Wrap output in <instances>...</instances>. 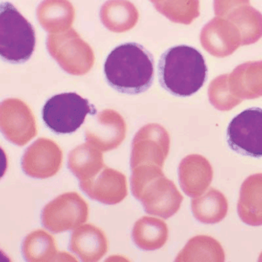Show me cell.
I'll return each instance as SVG.
<instances>
[{
	"instance_id": "obj_1",
	"label": "cell",
	"mask_w": 262,
	"mask_h": 262,
	"mask_svg": "<svg viewBox=\"0 0 262 262\" xmlns=\"http://www.w3.org/2000/svg\"><path fill=\"white\" fill-rule=\"evenodd\" d=\"M104 73L108 85L119 93L139 94L152 85L154 58L140 44H122L108 55L104 64Z\"/></svg>"
},
{
	"instance_id": "obj_2",
	"label": "cell",
	"mask_w": 262,
	"mask_h": 262,
	"mask_svg": "<svg viewBox=\"0 0 262 262\" xmlns=\"http://www.w3.org/2000/svg\"><path fill=\"white\" fill-rule=\"evenodd\" d=\"M159 83L179 97H189L208 80V69L203 55L194 47L178 45L161 56L158 65Z\"/></svg>"
},
{
	"instance_id": "obj_3",
	"label": "cell",
	"mask_w": 262,
	"mask_h": 262,
	"mask_svg": "<svg viewBox=\"0 0 262 262\" xmlns=\"http://www.w3.org/2000/svg\"><path fill=\"white\" fill-rule=\"evenodd\" d=\"M131 190L145 212L168 219L180 209L183 196L162 168L144 165L132 170Z\"/></svg>"
},
{
	"instance_id": "obj_4",
	"label": "cell",
	"mask_w": 262,
	"mask_h": 262,
	"mask_svg": "<svg viewBox=\"0 0 262 262\" xmlns=\"http://www.w3.org/2000/svg\"><path fill=\"white\" fill-rule=\"evenodd\" d=\"M36 33L30 23L10 4H1L0 55L10 63H24L33 56Z\"/></svg>"
},
{
	"instance_id": "obj_5",
	"label": "cell",
	"mask_w": 262,
	"mask_h": 262,
	"mask_svg": "<svg viewBox=\"0 0 262 262\" xmlns=\"http://www.w3.org/2000/svg\"><path fill=\"white\" fill-rule=\"evenodd\" d=\"M96 113L88 99L76 93H65L56 95L46 102L42 119L53 133L70 134L80 128L89 114Z\"/></svg>"
},
{
	"instance_id": "obj_6",
	"label": "cell",
	"mask_w": 262,
	"mask_h": 262,
	"mask_svg": "<svg viewBox=\"0 0 262 262\" xmlns=\"http://www.w3.org/2000/svg\"><path fill=\"white\" fill-rule=\"evenodd\" d=\"M49 53L69 74L83 76L95 63V55L90 46L73 29L47 36Z\"/></svg>"
},
{
	"instance_id": "obj_7",
	"label": "cell",
	"mask_w": 262,
	"mask_h": 262,
	"mask_svg": "<svg viewBox=\"0 0 262 262\" xmlns=\"http://www.w3.org/2000/svg\"><path fill=\"white\" fill-rule=\"evenodd\" d=\"M226 140L238 154L262 157V108L251 107L234 116L227 128Z\"/></svg>"
},
{
	"instance_id": "obj_8",
	"label": "cell",
	"mask_w": 262,
	"mask_h": 262,
	"mask_svg": "<svg viewBox=\"0 0 262 262\" xmlns=\"http://www.w3.org/2000/svg\"><path fill=\"white\" fill-rule=\"evenodd\" d=\"M89 205L76 192L64 193L47 204L42 211V224L52 232L75 229L87 222Z\"/></svg>"
},
{
	"instance_id": "obj_9",
	"label": "cell",
	"mask_w": 262,
	"mask_h": 262,
	"mask_svg": "<svg viewBox=\"0 0 262 262\" xmlns=\"http://www.w3.org/2000/svg\"><path fill=\"white\" fill-rule=\"evenodd\" d=\"M170 139L165 128L148 124L138 131L132 144L131 169L144 165L164 166L169 152Z\"/></svg>"
},
{
	"instance_id": "obj_10",
	"label": "cell",
	"mask_w": 262,
	"mask_h": 262,
	"mask_svg": "<svg viewBox=\"0 0 262 262\" xmlns=\"http://www.w3.org/2000/svg\"><path fill=\"white\" fill-rule=\"evenodd\" d=\"M0 128L6 139L18 146L27 145L37 134L33 112L18 99H7L1 103Z\"/></svg>"
},
{
	"instance_id": "obj_11",
	"label": "cell",
	"mask_w": 262,
	"mask_h": 262,
	"mask_svg": "<svg viewBox=\"0 0 262 262\" xmlns=\"http://www.w3.org/2000/svg\"><path fill=\"white\" fill-rule=\"evenodd\" d=\"M126 123L123 117L113 110L93 114L85 125V139L101 151L116 149L125 140Z\"/></svg>"
},
{
	"instance_id": "obj_12",
	"label": "cell",
	"mask_w": 262,
	"mask_h": 262,
	"mask_svg": "<svg viewBox=\"0 0 262 262\" xmlns=\"http://www.w3.org/2000/svg\"><path fill=\"white\" fill-rule=\"evenodd\" d=\"M62 151L51 139L40 138L24 153L22 168L27 176L45 179L56 176L62 163Z\"/></svg>"
},
{
	"instance_id": "obj_13",
	"label": "cell",
	"mask_w": 262,
	"mask_h": 262,
	"mask_svg": "<svg viewBox=\"0 0 262 262\" xmlns=\"http://www.w3.org/2000/svg\"><path fill=\"white\" fill-rule=\"evenodd\" d=\"M79 186L90 199L105 205L120 203L128 194L125 174L108 167L93 179L80 182Z\"/></svg>"
},
{
	"instance_id": "obj_14",
	"label": "cell",
	"mask_w": 262,
	"mask_h": 262,
	"mask_svg": "<svg viewBox=\"0 0 262 262\" xmlns=\"http://www.w3.org/2000/svg\"><path fill=\"white\" fill-rule=\"evenodd\" d=\"M181 188L189 197L202 195L211 185L213 168L208 159L200 155H190L179 166Z\"/></svg>"
},
{
	"instance_id": "obj_15",
	"label": "cell",
	"mask_w": 262,
	"mask_h": 262,
	"mask_svg": "<svg viewBox=\"0 0 262 262\" xmlns=\"http://www.w3.org/2000/svg\"><path fill=\"white\" fill-rule=\"evenodd\" d=\"M108 239L100 228L86 224L72 233L70 249L84 262L100 260L108 251Z\"/></svg>"
},
{
	"instance_id": "obj_16",
	"label": "cell",
	"mask_w": 262,
	"mask_h": 262,
	"mask_svg": "<svg viewBox=\"0 0 262 262\" xmlns=\"http://www.w3.org/2000/svg\"><path fill=\"white\" fill-rule=\"evenodd\" d=\"M237 214L246 225H262V173L251 174L244 181L237 202Z\"/></svg>"
},
{
	"instance_id": "obj_17",
	"label": "cell",
	"mask_w": 262,
	"mask_h": 262,
	"mask_svg": "<svg viewBox=\"0 0 262 262\" xmlns=\"http://www.w3.org/2000/svg\"><path fill=\"white\" fill-rule=\"evenodd\" d=\"M38 20L49 33L69 30L75 19V9L69 0H43L36 10Z\"/></svg>"
},
{
	"instance_id": "obj_18",
	"label": "cell",
	"mask_w": 262,
	"mask_h": 262,
	"mask_svg": "<svg viewBox=\"0 0 262 262\" xmlns=\"http://www.w3.org/2000/svg\"><path fill=\"white\" fill-rule=\"evenodd\" d=\"M139 14L128 0H108L102 5L100 19L102 24L113 33H125L136 27Z\"/></svg>"
},
{
	"instance_id": "obj_19",
	"label": "cell",
	"mask_w": 262,
	"mask_h": 262,
	"mask_svg": "<svg viewBox=\"0 0 262 262\" xmlns=\"http://www.w3.org/2000/svg\"><path fill=\"white\" fill-rule=\"evenodd\" d=\"M68 167L73 174L82 181L90 180L105 168L103 155L90 143L82 144L69 154Z\"/></svg>"
},
{
	"instance_id": "obj_20",
	"label": "cell",
	"mask_w": 262,
	"mask_h": 262,
	"mask_svg": "<svg viewBox=\"0 0 262 262\" xmlns=\"http://www.w3.org/2000/svg\"><path fill=\"white\" fill-rule=\"evenodd\" d=\"M132 236L138 248L144 251H155L166 244L168 228L161 219L145 216L136 222Z\"/></svg>"
},
{
	"instance_id": "obj_21",
	"label": "cell",
	"mask_w": 262,
	"mask_h": 262,
	"mask_svg": "<svg viewBox=\"0 0 262 262\" xmlns=\"http://www.w3.org/2000/svg\"><path fill=\"white\" fill-rule=\"evenodd\" d=\"M176 262H223L225 251L221 244L212 237L198 235L188 241L176 258Z\"/></svg>"
},
{
	"instance_id": "obj_22",
	"label": "cell",
	"mask_w": 262,
	"mask_h": 262,
	"mask_svg": "<svg viewBox=\"0 0 262 262\" xmlns=\"http://www.w3.org/2000/svg\"><path fill=\"white\" fill-rule=\"evenodd\" d=\"M191 210L194 217L202 223H219L226 217L228 201L221 191L211 188L203 195L192 199Z\"/></svg>"
},
{
	"instance_id": "obj_23",
	"label": "cell",
	"mask_w": 262,
	"mask_h": 262,
	"mask_svg": "<svg viewBox=\"0 0 262 262\" xmlns=\"http://www.w3.org/2000/svg\"><path fill=\"white\" fill-rule=\"evenodd\" d=\"M22 250L24 257L30 262L55 261L61 255L54 237L41 229L33 231L26 237Z\"/></svg>"
},
{
	"instance_id": "obj_24",
	"label": "cell",
	"mask_w": 262,
	"mask_h": 262,
	"mask_svg": "<svg viewBox=\"0 0 262 262\" xmlns=\"http://www.w3.org/2000/svg\"><path fill=\"white\" fill-rule=\"evenodd\" d=\"M155 7L174 22H187L198 15V0H166Z\"/></svg>"
},
{
	"instance_id": "obj_25",
	"label": "cell",
	"mask_w": 262,
	"mask_h": 262,
	"mask_svg": "<svg viewBox=\"0 0 262 262\" xmlns=\"http://www.w3.org/2000/svg\"><path fill=\"white\" fill-rule=\"evenodd\" d=\"M150 1H151L155 6H157L160 4L161 3L163 2L164 0H150Z\"/></svg>"
},
{
	"instance_id": "obj_26",
	"label": "cell",
	"mask_w": 262,
	"mask_h": 262,
	"mask_svg": "<svg viewBox=\"0 0 262 262\" xmlns=\"http://www.w3.org/2000/svg\"><path fill=\"white\" fill-rule=\"evenodd\" d=\"M258 260L259 261H262V253L260 254V257H259Z\"/></svg>"
}]
</instances>
